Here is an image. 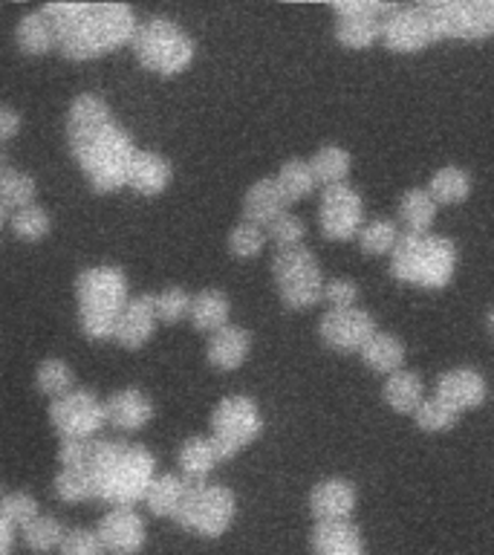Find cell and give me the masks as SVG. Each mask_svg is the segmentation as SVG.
Masks as SVG:
<instances>
[{
    "instance_id": "obj_40",
    "label": "cell",
    "mask_w": 494,
    "mask_h": 555,
    "mask_svg": "<svg viewBox=\"0 0 494 555\" xmlns=\"http://www.w3.org/2000/svg\"><path fill=\"white\" fill-rule=\"evenodd\" d=\"M266 237V229H260V225L249 223V220H243V223L234 225L232 234H229V249H232L234 258L249 260L255 258V255H260Z\"/></svg>"
},
{
    "instance_id": "obj_14",
    "label": "cell",
    "mask_w": 494,
    "mask_h": 555,
    "mask_svg": "<svg viewBox=\"0 0 494 555\" xmlns=\"http://www.w3.org/2000/svg\"><path fill=\"white\" fill-rule=\"evenodd\" d=\"M433 41H437V29L425 3H414V7L396 3V9L381 21V43L390 52L411 55V52L428 50Z\"/></svg>"
},
{
    "instance_id": "obj_19",
    "label": "cell",
    "mask_w": 494,
    "mask_h": 555,
    "mask_svg": "<svg viewBox=\"0 0 494 555\" xmlns=\"http://www.w3.org/2000/svg\"><path fill=\"white\" fill-rule=\"evenodd\" d=\"M286 208H289V197L281 189L277 177H263L243 197V220L269 229L277 217L286 215Z\"/></svg>"
},
{
    "instance_id": "obj_9",
    "label": "cell",
    "mask_w": 494,
    "mask_h": 555,
    "mask_svg": "<svg viewBox=\"0 0 494 555\" xmlns=\"http://www.w3.org/2000/svg\"><path fill=\"white\" fill-rule=\"evenodd\" d=\"M263 431V416L255 399L249 397H225L217 402L211 414V440L220 454V463L237 457L249 442H255Z\"/></svg>"
},
{
    "instance_id": "obj_50",
    "label": "cell",
    "mask_w": 494,
    "mask_h": 555,
    "mask_svg": "<svg viewBox=\"0 0 494 555\" xmlns=\"http://www.w3.org/2000/svg\"><path fill=\"white\" fill-rule=\"evenodd\" d=\"M489 327H492V336H494V307H492V312H489Z\"/></svg>"
},
{
    "instance_id": "obj_37",
    "label": "cell",
    "mask_w": 494,
    "mask_h": 555,
    "mask_svg": "<svg viewBox=\"0 0 494 555\" xmlns=\"http://www.w3.org/2000/svg\"><path fill=\"white\" fill-rule=\"evenodd\" d=\"M399 237H402V232H399L393 220H370L359 234V246H362L364 255L379 258V255H393V249L399 246Z\"/></svg>"
},
{
    "instance_id": "obj_36",
    "label": "cell",
    "mask_w": 494,
    "mask_h": 555,
    "mask_svg": "<svg viewBox=\"0 0 494 555\" xmlns=\"http://www.w3.org/2000/svg\"><path fill=\"white\" fill-rule=\"evenodd\" d=\"M73 367L67 362H61V359H47V362L38 364V371H35V385L41 390L43 397L50 399H61L73 393Z\"/></svg>"
},
{
    "instance_id": "obj_29",
    "label": "cell",
    "mask_w": 494,
    "mask_h": 555,
    "mask_svg": "<svg viewBox=\"0 0 494 555\" xmlns=\"http://www.w3.org/2000/svg\"><path fill=\"white\" fill-rule=\"evenodd\" d=\"M381 397H385L388 408H393L396 414H416L425 402L422 379L414 371L393 373V376L385 379Z\"/></svg>"
},
{
    "instance_id": "obj_28",
    "label": "cell",
    "mask_w": 494,
    "mask_h": 555,
    "mask_svg": "<svg viewBox=\"0 0 494 555\" xmlns=\"http://www.w3.org/2000/svg\"><path fill=\"white\" fill-rule=\"evenodd\" d=\"M437 208L440 203L431 197L428 189H411L399 199V220L407 229V234H428L437 223Z\"/></svg>"
},
{
    "instance_id": "obj_16",
    "label": "cell",
    "mask_w": 494,
    "mask_h": 555,
    "mask_svg": "<svg viewBox=\"0 0 494 555\" xmlns=\"http://www.w3.org/2000/svg\"><path fill=\"white\" fill-rule=\"evenodd\" d=\"M107 555H136L145 546V520L136 509H110L95 527Z\"/></svg>"
},
{
    "instance_id": "obj_35",
    "label": "cell",
    "mask_w": 494,
    "mask_h": 555,
    "mask_svg": "<svg viewBox=\"0 0 494 555\" xmlns=\"http://www.w3.org/2000/svg\"><path fill=\"white\" fill-rule=\"evenodd\" d=\"M277 182H281V189H284V194L289 197V203L310 197L312 191H315V185H318L310 159H298V156H295V159H286V163L281 165Z\"/></svg>"
},
{
    "instance_id": "obj_7",
    "label": "cell",
    "mask_w": 494,
    "mask_h": 555,
    "mask_svg": "<svg viewBox=\"0 0 494 555\" xmlns=\"http://www.w3.org/2000/svg\"><path fill=\"white\" fill-rule=\"evenodd\" d=\"M272 278H275L281 301L289 310H307L312 304L324 298V272L318 260L307 246H292V249H275L272 258Z\"/></svg>"
},
{
    "instance_id": "obj_15",
    "label": "cell",
    "mask_w": 494,
    "mask_h": 555,
    "mask_svg": "<svg viewBox=\"0 0 494 555\" xmlns=\"http://www.w3.org/2000/svg\"><path fill=\"white\" fill-rule=\"evenodd\" d=\"M376 319L362 307L350 310H329L318 321L321 341L336 353H362L364 345L376 336Z\"/></svg>"
},
{
    "instance_id": "obj_17",
    "label": "cell",
    "mask_w": 494,
    "mask_h": 555,
    "mask_svg": "<svg viewBox=\"0 0 494 555\" xmlns=\"http://www.w3.org/2000/svg\"><path fill=\"white\" fill-rule=\"evenodd\" d=\"M437 399L451 405L457 414L474 411L485 402V379L474 367H451L437 379Z\"/></svg>"
},
{
    "instance_id": "obj_1",
    "label": "cell",
    "mask_w": 494,
    "mask_h": 555,
    "mask_svg": "<svg viewBox=\"0 0 494 555\" xmlns=\"http://www.w3.org/2000/svg\"><path fill=\"white\" fill-rule=\"evenodd\" d=\"M67 145L90 189L110 194L128 185L136 145L121 125L113 121L110 104L102 95L81 93L67 111Z\"/></svg>"
},
{
    "instance_id": "obj_8",
    "label": "cell",
    "mask_w": 494,
    "mask_h": 555,
    "mask_svg": "<svg viewBox=\"0 0 494 555\" xmlns=\"http://www.w3.org/2000/svg\"><path fill=\"white\" fill-rule=\"evenodd\" d=\"M234 512H237V501L225 486L188 480V494L182 501L177 524L199 538H220L232 527Z\"/></svg>"
},
{
    "instance_id": "obj_47",
    "label": "cell",
    "mask_w": 494,
    "mask_h": 555,
    "mask_svg": "<svg viewBox=\"0 0 494 555\" xmlns=\"http://www.w3.org/2000/svg\"><path fill=\"white\" fill-rule=\"evenodd\" d=\"M324 298H327L329 310H350L359 301V286L347 278H333L324 286Z\"/></svg>"
},
{
    "instance_id": "obj_43",
    "label": "cell",
    "mask_w": 494,
    "mask_h": 555,
    "mask_svg": "<svg viewBox=\"0 0 494 555\" xmlns=\"http://www.w3.org/2000/svg\"><path fill=\"white\" fill-rule=\"evenodd\" d=\"M9 225H12V232H15V237H21V241H41V237L50 234V215H47L41 206H29L24 208V211H17V215L9 220Z\"/></svg>"
},
{
    "instance_id": "obj_48",
    "label": "cell",
    "mask_w": 494,
    "mask_h": 555,
    "mask_svg": "<svg viewBox=\"0 0 494 555\" xmlns=\"http://www.w3.org/2000/svg\"><path fill=\"white\" fill-rule=\"evenodd\" d=\"M21 116H17L9 104H3L0 107V142H12V139L17 137V130H21Z\"/></svg>"
},
{
    "instance_id": "obj_46",
    "label": "cell",
    "mask_w": 494,
    "mask_h": 555,
    "mask_svg": "<svg viewBox=\"0 0 494 555\" xmlns=\"http://www.w3.org/2000/svg\"><path fill=\"white\" fill-rule=\"evenodd\" d=\"M58 555H104V544L95 529H69Z\"/></svg>"
},
{
    "instance_id": "obj_24",
    "label": "cell",
    "mask_w": 494,
    "mask_h": 555,
    "mask_svg": "<svg viewBox=\"0 0 494 555\" xmlns=\"http://www.w3.org/2000/svg\"><path fill=\"white\" fill-rule=\"evenodd\" d=\"M251 347V336L243 327H229L217 330L214 336L208 338L206 347V359L208 364H214L217 371H237L243 362H246V356H249Z\"/></svg>"
},
{
    "instance_id": "obj_27",
    "label": "cell",
    "mask_w": 494,
    "mask_h": 555,
    "mask_svg": "<svg viewBox=\"0 0 494 555\" xmlns=\"http://www.w3.org/2000/svg\"><path fill=\"white\" fill-rule=\"evenodd\" d=\"M188 494V477L180 475H156V480L147 489V509L159 515V518L177 520L182 509V501Z\"/></svg>"
},
{
    "instance_id": "obj_45",
    "label": "cell",
    "mask_w": 494,
    "mask_h": 555,
    "mask_svg": "<svg viewBox=\"0 0 494 555\" xmlns=\"http://www.w3.org/2000/svg\"><path fill=\"white\" fill-rule=\"evenodd\" d=\"M269 241L275 243V249H292V246H301L303 234H307V225H303L301 217H295L292 211H286L284 217H277L275 223L266 229Z\"/></svg>"
},
{
    "instance_id": "obj_49",
    "label": "cell",
    "mask_w": 494,
    "mask_h": 555,
    "mask_svg": "<svg viewBox=\"0 0 494 555\" xmlns=\"http://www.w3.org/2000/svg\"><path fill=\"white\" fill-rule=\"evenodd\" d=\"M15 524L0 518V555H12V541H15Z\"/></svg>"
},
{
    "instance_id": "obj_34",
    "label": "cell",
    "mask_w": 494,
    "mask_h": 555,
    "mask_svg": "<svg viewBox=\"0 0 494 555\" xmlns=\"http://www.w3.org/2000/svg\"><path fill=\"white\" fill-rule=\"evenodd\" d=\"M310 165H312V171H315L318 185L329 189V185H341V182H347V173H350L353 159H350V154H347L344 147L324 145L321 151H315Z\"/></svg>"
},
{
    "instance_id": "obj_21",
    "label": "cell",
    "mask_w": 494,
    "mask_h": 555,
    "mask_svg": "<svg viewBox=\"0 0 494 555\" xmlns=\"http://www.w3.org/2000/svg\"><path fill=\"white\" fill-rule=\"evenodd\" d=\"M312 555H364L362 532L353 520H321L312 529Z\"/></svg>"
},
{
    "instance_id": "obj_33",
    "label": "cell",
    "mask_w": 494,
    "mask_h": 555,
    "mask_svg": "<svg viewBox=\"0 0 494 555\" xmlns=\"http://www.w3.org/2000/svg\"><path fill=\"white\" fill-rule=\"evenodd\" d=\"M428 191L440 206H457L471 194V177L457 165H445V168L433 173L431 182H428Z\"/></svg>"
},
{
    "instance_id": "obj_3",
    "label": "cell",
    "mask_w": 494,
    "mask_h": 555,
    "mask_svg": "<svg viewBox=\"0 0 494 555\" xmlns=\"http://www.w3.org/2000/svg\"><path fill=\"white\" fill-rule=\"evenodd\" d=\"M55 47L69 61H93L133 43L136 12L128 3H47Z\"/></svg>"
},
{
    "instance_id": "obj_30",
    "label": "cell",
    "mask_w": 494,
    "mask_h": 555,
    "mask_svg": "<svg viewBox=\"0 0 494 555\" xmlns=\"http://www.w3.org/2000/svg\"><path fill=\"white\" fill-rule=\"evenodd\" d=\"M362 362L376 373H385V376H393V373L402 371L405 364V345L402 338L393 336V333H376V336L364 345Z\"/></svg>"
},
{
    "instance_id": "obj_13",
    "label": "cell",
    "mask_w": 494,
    "mask_h": 555,
    "mask_svg": "<svg viewBox=\"0 0 494 555\" xmlns=\"http://www.w3.org/2000/svg\"><path fill=\"white\" fill-rule=\"evenodd\" d=\"M318 223L324 237L329 241H350V237H359L364 223V199L362 194L353 189V185H329L321 194L318 206Z\"/></svg>"
},
{
    "instance_id": "obj_44",
    "label": "cell",
    "mask_w": 494,
    "mask_h": 555,
    "mask_svg": "<svg viewBox=\"0 0 494 555\" xmlns=\"http://www.w3.org/2000/svg\"><path fill=\"white\" fill-rule=\"evenodd\" d=\"M55 494L64 503H84L93 498V489H90V480L81 472H76V468H58V475H55Z\"/></svg>"
},
{
    "instance_id": "obj_5",
    "label": "cell",
    "mask_w": 494,
    "mask_h": 555,
    "mask_svg": "<svg viewBox=\"0 0 494 555\" xmlns=\"http://www.w3.org/2000/svg\"><path fill=\"white\" fill-rule=\"evenodd\" d=\"M457 272V246L440 234H402L390 255V275L402 284L442 289Z\"/></svg>"
},
{
    "instance_id": "obj_12",
    "label": "cell",
    "mask_w": 494,
    "mask_h": 555,
    "mask_svg": "<svg viewBox=\"0 0 494 555\" xmlns=\"http://www.w3.org/2000/svg\"><path fill=\"white\" fill-rule=\"evenodd\" d=\"M396 9V3L379 0H347L333 3L336 12V38L347 50H367L381 41V21Z\"/></svg>"
},
{
    "instance_id": "obj_26",
    "label": "cell",
    "mask_w": 494,
    "mask_h": 555,
    "mask_svg": "<svg viewBox=\"0 0 494 555\" xmlns=\"http://www.w3.org/2000/svg\"><path fill=\"white\" fill-rule=\"evenodd\" d=\"M229 319H232V301H229V295L223 289H203L199 295H194L191 324L199 333H211L214 336L217 330L229 327Z\"/></svg>"
},
{
    "instance_id": "obj_41",
    "label": "cell",
    "mask_w": 494,
    "mask_h": 555,
    "mask_svg": "<svg viewBox=\"0 0 494 555\" xmlns=\"http://www.w3.org/2000/svg\"><path fill=\"white\" fill-rule=\"evenodd\" d=\"M191 307H194V298L180 286H171L156 295V315L162 324H180L185 315L191 319Z\"/></svg>"
},
{
    "instance_id": "obj_31",
    "label": "cell",
    "mask_w": 494,
    "mask_h": 555,
    "mask_svg": "<svg viewBox=\"0 0 494 555\" xmlns=\"http://www.w3.org/2000/svg\"><path fill=\"white\" fill-rule=\"evenodd\" d=\"M15 41L21 47V52H26V55H47V52L58 50L55 47V29H52L50 17L43 15V9L29 12V15L17 21Z\"/></svg>"
},
{
    "instance_id": "obj_42",
    "label": "cell",
    "mask_w": 494,
    "mask_h": 555,
    "mask_svg": "<svg viewBox=\"0 0 494 555\" xmlns=\"http://www.w3.org/2000/svg\"><path fill=\"white\" fill-rule=\"evenodd\" d=\"M38 501L32 494L26 492H9L3 494V503H0V518H6L9 524H15L17 529H26L38 518Z\"/></svg>"
},
{
    "instance_id": "obj_10",
    "label": "cell",
    "mask_w": 494,
    "mask_h": 555,
    "mask_svg": "<svg viewBox=\"0 0 494 555\" xmlns=\"http://www.w3.org/2000/svg\"><path fill=\"white\" fill-rule=\"evenodd\" d=\"M425 9L437 29V41H480L494 35V0H433Z\"/></svg>"
},
{
    "instance_id": "obj_32",
    "label": "cell",
    "mask_w": 494,
    "mask_h": 555,
    "mask_svg": "<svg viewBox=\"0 0 494 555\" xmlns=\"http://www.w3.org/2000/svg\"><path fill=\"white\" fill-rule=\"evenodd\" d=\"M217 463H220V454H217L211 437H199L197 434V437H188L180 446V468L188 480H206L214 472Z\"/></svg>"
},
{
    "instance_id": "obj_25",
    "label": "cell",
    "mask_w": 494,
    "mask_h": 555,
    "mask_svg": "<svg viewBox=\"0 0 494 555\" xmlns=\"http://www.w3.org/2000/svg\"><path fill=\"white\" fill-rule=\"evenodd\" d=\"M29 206H35V180L29 173L15 171L3 156V165H0V217L9 223L17 211Z\"/></svg>"
},
{
    "instance_id": "obj_4",
    "label": "cell",
    "mask_w": 494,
    "mask_h": 555,
    "mask_svg": "<svg viewBox=\"0 0 494 555\" xmlns=\"http://www.w3.org/2000/svg\"><path fill=\"white\" fill-rule=\"evenodd\" d=\"M78 321L87 338H116V324L130 301L128 278L119 267H90L76 278Z\"/></svg>"
},
{
    "instance_id": "obj_39",
    "label": "cell",
    "mask_w": 494,
    "mask_h": 555,
    "mask_svg": "<svg viewBox=\"0 0 494 555\" xmlns=\"http://www.w3.org/2000/svg\"><path fill=\"white\" fill-rule=\"evenodd\" d=\"M414 420L422 431L442 434V431H451V428L457 425L459 414L451 405H445L442 399L431 397V399H425L422 408L414 414Z\"/></svg>"
},
{
    "instance_id": "obj_11",
    "label": "cell",
    "mask_w": 494,
    "mask_h": 555,
    "mask_svg": "<svg viewBox=\"0 0 494 555\" xmlns=\"http://www.w3.org/2000/svg\"><path fill=\"white\" fill-rule=\"evenodd\" d=\"M50 423L61 440H93L107 420V405L93 390H73L67 397L52 399Z\"/></svg>"
},
{
    "instance_id": "obj_38",
    "label": "cell",
    "mask_w": 494,
    "mask_h": 555,
    "mask_svg": "<svg viewBox=\"0 0 494 555\" xmlns=\"http://www.w3.org/2000/svg\"><path fill=\"white\" fill-rule=\"evenodd\" d=\"M21 532H24L26 546L35 550V553H52V550H61L64 535H67V529L61 527L55 518H50V515H38V518H35L26 529H21Z\"/></svg>"
},
{
    "instance_id": "obj_2",
    "label": "cell",
    "mask_w": 494,
    "mask_h": 555,
    "mask_svg": "<svg viewBox=\"0 0 494 555\" xmlns=\"http://www.w3.org/2000/svg\"><path fill=\"white\" fill-rule=\"evenodd\" d=\"M61 468H76L90 480L93 501L133 509L156 480V460L145 446L119 440H61Z\"/></svg>"
},
{
    "instance_id": "obj_23",
    "label": "cell",
    "mask_w": 494,
    "mask_h": 555,
    "mask_svg": "<svg viewBox=\"0 0 494 555\" xmlns=\"http://www.w3.org/2000/svg\"><path fill=\"white\" fill-rule=\"evenodd\" d=\"M171 177L173 168L162 154H156V151H139L133 165H130L128 185L136 191V194L156 197V194H162V191L171 185Z\"/></svg>"
},
{
    "instance_id": "obj_18",
    "label": "cell",
    "mask_w": 494,
    "mask_h": 555,
    "mask_svg": "<svg viewBox=\"0 0 494 555\" xmlns=\"http://www.w3.org/2000/svg\"><path fill=\"white\" fill-rule=\"evenodd\" d=\"M159 315H156V295H136L130 298L125 312H121L119 324H116V341L125 350H139L145 347L154 336Z\"/></svg>"
},
{
    "instance_id": "obj_22",
    "label": "cell",
    "mask_w": 494,
    "mask_h": 555,
    "mask_svg": "<svg viewBox=\"0 0 494 555\" xmlns=\"http://www.w3.org/2000/svg\"><path fill=\"white\" fill-rule=\"evenodd\" d=\"M104 405H107V420L119 431H139L154 420V402L139 388L116 390Z\"/></svg>"
},
{
    "instance_id": "obj_6",
    "label": "cell",
    "mask_w": 494,
    "mask_h": 555,
    "mask_svg": "<svg viewBox=\"0 0 494 555\" xmlns=\"http://www.w3.org/2000/svg\"><path fill=\"white\" fill-rule=\"evenodd\" d=\"M130 47L139 64L156 76H177L194 61V41L168 17L142 21Z\"/></svg>"
},
{
    "instance_id": "obj_20",
    "label": "cell",
    "mask_w": 494,
    "mask_h": 555,
    "mask_svg": "<svg viewBox=\"0 0 494 555\" xmlns=\"http://www.w3.org/2000/svg\"><path fill=\"white\" fill-rule=\"evenodd\" d=\"M355 509V486L344 477H327L312 486L310 512L315 520H350Z\"/></svg>"
}]
</instances>
